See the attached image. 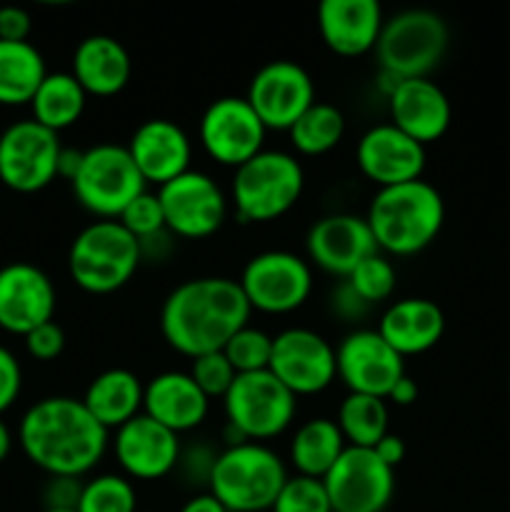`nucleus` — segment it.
<instances>
[{
	"label": "nucleus",
	"mask_w": 510,
	"mask_h": 512,
	"mask_svg": "<svg viewBox=\"0 0 510 512\" xmlns=\"http://www.w3.org/2000/svg\"><path fill=\"white\" fill-rule=\"evenodd\" d=\"M373 450H375V455H378V458L393 470L398 468V465L405 460V443H403V438H400V435H395V433L385 435V438L380 440V443L375 445Z\"/></svg>",
	"instance_id": "a18cd8bd"
},
{
	"label": "nucleus",
	"mask_w": 510,
	"mask_h": 512,
	"mask_svg": "<svg viewBox=\"0 0 510 512\" xmlns=\"http://www.w3.org/2000/svg\"><path fill=\"white\" fill-rule=\"evenodd\" d=\"M25 458L50 478H83L103 460L108 430L83 400L55 395L30 405L18 428Z\"/></svg>",
	"instance_id": "f257e3e1"
},
{
	"label": "nucleus",
	"mask_w": 510,
	"mask_h": 512,
	"mask_svg": "<svg viewBox=\"0 0 510 512\" xmlns=\"http://www.w3.org/2000/svg\"><path fill=\"white\" fill-rule=\"evenodd\" d=\"M125 148L145 183H153L158 188L178 175L188 173L190 158H193L188 133L168 118H153L140 123Z\"/></svg>",
	"instance_id": "4be33fe9"
},
{
	"label": "nucleus",
	"mask_w": 510,
	"mask_h": 512,
	"mask_svg": "<svg viewBox=\"0 0 510 512\" xmlns=\"http://www.w3.org/2000/svg\"><path fill=\"white\" fill-rule=\"evenodd\" d=\"M10 448H13V435H10L8 425L0 420V463L10 455Z\"/></svg>",
	"instance_id": "8fccbe9b"
},
{
	"label": "nucleus",
	"mask_w": 510,
	"mask_h": 512,
	"mask_svg": "<svg viewBox=\"0 0 510 512\" xmlns=\"http://www.w3.org/2000/svg\"><path fill=\"white\" fill-rule=\"evenodd\" d=\"M265 125L250 103L238 95L213 100L200 118V143L215 163L240 168L263 153Z\"/></svg>",
	"instance_id": "4468645a"
},
{
	"label": "nucleus",
	"mask_w": 510,
	"mask_h": 512,
	"mask_svg": "<svg viewBox=\"0 0 510 512\" xmlns=\"http://www.w3.org/2000/svg\"><path fill=\"white\" fill-rule=\"evenodd\" d=\"M85 103H88V93L80 88L73 73H48L40 83L38 93L30 100V110H33L35 123L60 133L78 123Z\"/></svg>",
	"instance_id": "7c9ffc66"
},
{
	"label": "nucleus",
	"mask_w": 510,
	"mask_h": 512,
	"mask_svg": "<svg viewBox=\"0 0 510 512\" xmlns=\"http://www.w3.org/2000/svg\"><path fill=\"white\" fill-rule=\"evenodd\" d=\"M178 512H228V510H225V505L220 503V500H215L213 495L203 493L190 498Z\"/></svg>",
	"instance_id": "09e8293b"
},
{
	"label": "nucleus",
	"mask_w": 510,
	"mask_h": 512,
	"mask_svg": "<svg viewBox=\"0 0 510 512\" xmlns=\"http://www.w3.org/2000/svg\"><path fill=\"white\" fill-rule=\"evenodd\" d=\"M225 423L238 428L250 443L283 435L293 425L298 398L270 370L238 375L223 398Z\"/></svg>",
	"instance_id": "1a4fd4ad"
},
{
	"label": "nucleus",
	"mask_w": 510,
	"mask_h": 512,
	"mask_svg": "<svg viewBox=\"0 0 510 512\" xmlns=\"http://www.w3.org/2000/svg\"><path fill=\"white\" fill-rule=\"evenodd\" d=\"M288 470L280 455L263 443H243L215 455L210 495L228 512H265L275 505Z\"/></svg>",
	"instance_id": "20e7f679"
},
{
	"label": "nucleus",
	"mask_w": 510,
	"mask_h": 512,
	"mask_svg": "<svg viewBox=\"0 0 510 512\" xmlns=\"http://www.w3.org/2000/svg\"><path fill=\"white\" fill-rule=\"evenodd\" d=\"M290 133V143L300 155H325L343 140L345 118L335 105L318 103L315 100L298 120H295Z\"/></svg>",
	"instance_id": "473e14b6"
},
{
	"label": "nucleus",
	"mask_w": 510,
	"mask_h": 512,
	"mask_svg": "<svg viewBox=\"0 0 510 512\" xmlns=\"http://www.w3.org/2000/svg\"><path fill=\"white\" fill-rule=\"evenodd\" d=\"M388 108L395 128L423 148L443 138L453 120L448 95L430 78L400 80L398 88L388 95Z\"/></svg>",
	"instance_id": "5701e85b"
},
{
	"label": "nucleus",
	"mask_w": 510,
	"mask_h": 512,
	"mask_svg": "<svg viewBox=\"0 0 510 512\" xmlns=\"http://www.w3.org/2000/svg\"><path fill=\"white\" fill-rule=\"evenodd\" d=\"M145 385L125 368H110L90 380L83 405L105 430H118L143 410Z\"/></svg>",
	"instance_id": "cd10ccee"
},
{
	"label": "nucleus",
	"mask_w": 510,
	"mask_h": 512,
	"mask_svg": "<svg viewBox=\"0 0 510 512\" xmlns=\"http://www.w3.org/2000/svg\"><path fill=\"white\" fill-rule=\"evenodd\" d=\"M20 388H23V370L18 358L0 345V415L18 400Z\"/></svg>",
	"instance_id": "a19ab883"
},
{
	"label": "nucleus",
	"mask_w": 510,
	"mask_h": 512,
	"mask_svg": "<svg viewBox=\"0 0 510 512\" xmlns=\"http://www.w3.org/2000/svg\"><path fill=\"white\" fill-rule=\"evenodd\" d=\"M165 230L173 238L203 240L223 228L228 218V198L210 175L188 170L158 188Z\"/></svg>",
	"instance_id": "f8f14e48"
},
{
	"label": "nucleus",
	"mask_w": 510,
	"mask_h": 512,
	"mask_svg": "<svg viewBox=\"0 0 510 512\" xmlns=\"http://www.w3.org/2000/svg\"><path fill=\"white\" fill-rule=\"evenodd\" d=\"M118 223L128 230L133 238L145 240L153 238V235L163 233L165 230V218L163 208H160V200L155 193H140L128 208L123 210V215L118 218Z\"/></svg>",
	"instance_id": "58836bf2"
},
{
	"label": "nucleus",
	"mask_w": 510,
	"mask_h": 512,
	"mask_svg": "<svg viewBox=\"0 0 510 512\" xmlns=\"http://www.w3.org/2000/svg\"><path fill=\"white\" fill-rule=\"evenodd\" d=\"M338 428L353 448H375L388 435V403L373 395L348 393L338 408Z\"/></svg>",
	"instance_id": "2f4dec72"
},
{
	"label": "nucleus",
	"mask_w": 510,
	"mask_h": 512,
	"mask_svg": "<svg viewBox=\"0 0 510 512\" xmlns=\"http://www.w3.org/2000/svg\"><path fill=\"white\" fill-rule=\"evenodd\" d=\"M310 263L338 278H348L365 258L380 253L368 220L350 213H333L313 223L305 238Z\"/></svg>",
	"instance_id": "6ab92c4d"
},
{
	"label": "nucleus",
	"mask_w": 510,
	"mask_h": 512,
	"mask_svg": "<svg viewBox=\"0 0 510 512\" xmlns=\"http://www.w3.org/2000/svg\"><path fill=\"white\" fill-rule=\"evenodd\" d=\"M335 368L350 393L388 398L405 375L403 358L380 338L378 330H353L335 348Z\"/></svg>",
	"instance_id": "f3484780"
},
{
	"label": "nucleus",
	"mask_w": 510,
	"mask_h": 512,
	"mask_svg": "<svg viewBox=\"0 0 510 512\" xmlns=\"http://www.w3.org/2000/svg\"><path fill=\"white\" fill-rule=\"evenodd\" d=\"M383 25L378 0H325L318 8L320 38L343 58H360L375 50Z\"/></svg>",
	"instance_id": "b1692460"
},
{
	"label": "nucleus",
	"mask_w": 510,
	"mask_h": 512,
	"mask_svg": "<svg viewBox=\"0 0 510 512\" xmlns=\"http://www.w3.org/2000/svg\"><path fill=\"white\" fill-rule=\"evenodd\" d=\"M143 263L138 238L118 220H95L75 235L68 253L70 278L90 295H108L130 283Z\"/></svg>",
	"instance_id": "39448f33"
},
{
	"label": "nucleus",
	"mask_w": 510,
	"mask_h": 512,
	"mask_svg": "<svg viewBox=\"0 0 510 512\" xmlns=\"http://www.w3.org/2000/svg\"><path fill=\"white\" fill-rule=\"evenodd\" d=\"M348 448L338 423L330 418H315L300 425L290 443V463L305 478L323 480Z\"/></svg>",
	"instance_id": "c85d7f7f"
},
{
	"label": "nucleus",
	"mask_w": 510,
	"mask_h": 512,
	"mask_svg": "<svg viewBox=\"0 0 510 512\" xmlns=\"http://www.w3.org/2000/svg\"><path fill=\"white\" fill-rule=\"evenodd\" d=\"M333 512H385L395 495V470L373 448H348L323 478Z\"/></svg>",
	"instance_id": "ddd939ff"
},
{
	"label": "nucleus",
	"mask_w": 510,
	"mask_h": 512,
	"mask_svg": "<svg viewBox=\"0 0 510 512\" xmlns=\"http://www.w3.org/2000/svg\"><path fill=\"white\" fill-rule=\"evenodd\" d=\"M75 200L100 220H118L123 210L145 193L143 175L125 145L100 143L83 150L78 173L70 180Z\"/></svg>",
	"instance_id": "6e6552de"
},
{
	"label": "nucleus",
	"mask_w": 510,
	"mask_h": 512,
	"mask_svg": "<svg viewBox=\"0 0 510 512\" xmlns=\"http://www.w3.org/2000/svg\"><path fill=\"white\" fill-rule=\"evenodd\" d=\"M223 355L238 375L260 373L270 368V355H273V338L258 328L245 325L243 330L228 340L223 348Z\"/></svg>",
	"instance_id": "f704fd0d"
},
{
	"label": "nucleus",
	"mask_w": 510,
	"mask_h": 512,
	"mask_svg": "<svg viewBox=\"0 0 510 512\" xmlns=\"http://www.w3.org/2000/svg\"><path fill=\"white\" fill-rule=\"evenodd\" d=\"M330 305H333V313L340 315L345 323H353V320H360L365 313H368L370 305L350 288L348 280H340L338 288L333 290V298H330Z\"/></svg>",
	"instance_id": "37998d69"
},
{
	"label": "nucleus",
	"mask_w": 510,
	"mask_h": 512,
	"mask_svg": "<svg viewBox=\"0 0 510 512\" xmlns=\"http://www.w3.org/2000/svg\"><path fill=\"white\" fill-rule=\"evenodd\" d=\"M508 393H510V375H508Z\"/></svg>",
	"instance_id": "603ef678"
},
{
	"label": "nucleus",
	"mask_w": 510,
	"mask_h": 512,
	"mask_svg": "<svg viewBox=\"0 0 510 512\" xmlns=\"http://www.w3.org/2000/svg\"><path fill=\"white\" fill-rule=\"evenodd\" d=\"M190 378L195 380V385H198L208 398H225V393H228L230 385L235 383L238 373H235L233 365L228 363L223 350H218V353H208V355H200V358H193V365H190Z\"/></svg>",
	"instance_id": "4c0bfd02"
},
{
	"label": "nucleus",
	"mask_w": 510,
	"mask_h": 512,
	"mask_svg": "<svg viewBox=\"0 0 510 512\" xmlns=\"http://www.w3.org/2000/svg\"><path fill=\"white\" fill-rule=\"evenodd\" d=\"M73 78L95 98L118 95L133 75V60L113 35H88L73 53Z\"/></svg>",
	"instance_id": "bb28decb"
},
{
	"label": "nucleus",
	"mask_w": 510,
	"mask_h": 512,
	"mask_svg": "<svg viewBox=\"0 0 510 512\" xmlns=\"http://www.w3.org/2000/svg\"><path fill=\"white\" fill-rule=\"evenodd\" d=\"M80 160H83V150H73V148H63L58 160V178L73 180V175L78 173Z\"/></svg>",
	"instance_id": "de8ad7c7"
},
{
	"label": "nucleus",
	"mask_w": 510,
	"mask_h": 512,
	"mask_svg": "<svg viewBox=\"0 0 510 512\" xmlns=\"http://www.w3.org/2000/svg\"><path fill=\"white\" fill-rule=\"evenodd\" d=\"M270 512H333V508H330L323 480L295 475L285 480Z\"/></svg>",
	"instance_id": "e433bc0d"
},
{
	"label": "nucleus",
	"mask_w": 510,
	"mask_h": 512,
	"mask_svg": "<svg viewBox=\"0 0 510 512\" xmlns=\"http://www.w3.org/2000/svg\"><path fill=\"white\" fill-rule=\"evenodd\" d=\"M245 100L265 130H290L315 103V83L295 60H270L253 75Z\"/></svg>",
	"instance_id": "2eb2a0df"
},
{
	"label": "nucleus",
	"mask_w": 510,
	"mask_h": 512,
	"mask_svg": "<svg viewBox=\"0 0 510 512\" xmlns=\"http://www.w3.org/2000/svg\"><path fill=\"white\" fill-rule=\"evenodd\" d=\"M75 512H138V495L123 475H95L80 490Z\"/></svg>",
	"instance_id": "72a5a7b5"
},
{
	"label": "nucleus",
	"mask_w": 510,
	"mask_h": 512,
	"mask_svg": "<svg viewBox=\"0 0 510 512\" xmlns=\"http://www.w3.org/2000/svg\"><path fill=\"white\" fill-rule=\"evenodd\" d=\"M250 305L238 280L193 278L180 283L160 310V333L185 358L218 353L250 320Z\"/></svg>",
	"instance_id": "f03ea898"
},
{
	"label": "nucleus",
	"mask_w": 510,
	"mask_h": 512,
	"mask_svg": "<svg viewBox=\"0 0 510 512\" xmlns=\"http://www.w3.org/2000/svg\"><path fill=\"white\" fill-rule=\"evenodd\" d=\"M25 350H28L30 358L40 360V363H50V360L60 358V353L65 350L63 328L55 320L38 325V328L25 335Z\"/></svg>",
	"instance_id": "ea45409f"
},
{
	"label": "nucleus",
	"mask_w": 510,
	"mask_h": 512,
	"mask_svg": "<svg viewBox=\"0 0 510 512\" xmlns=\"http://www.w3.org/2000/svg\"><path fill=\"white\" fill-rule=\"evenodd\" d=\"M80 490L83 485L75 478H50L48 490H45V500H48V508L58 510H75L80 498Z\"/></svg>",
	"instance_id": "c03bdc74"
},
{
	"label": "nucleus",
	"mask_w": 510,
	"mask_h": 512,
	"mask_svg": "<svg viewBox=\"0 0 510 512\" xmlns=\"http://www.w3.org/2000/svg\"><path fill=\"white\" fill-rule=\"evenodd\" d=\"M60 153L58 133L33 118L18 120L0 133V183L15 193H38L58 178Z\"/></svg>",
	"instance_id": "9b49d317"
},
{
	"label": "nucleus",
	"mask_w": 510,
	"mask_h": 512,
	"mask_svg": "<svg viewBox=\"0 0 510 512\" xmlns=\"http://www.w3.org/2000/svg\"><path fill=\"white\" fill-rule=\"evenodd\" d=\"M378 250L408 258L435 243L445 223L443 195L428 180L380 188L365 215Z\"/></svg>",
	"instance_id": "7ed1b4c3"
},
{
	"label": "nucleus",
	"mask_w": 510,
	"mask_h": 512,
	"mask_svg": "<svg viewBox=\"0 0 510 512\" xmlns=\"http://www.w3.org/2000/svg\"><path fill=\"white\" fill-rule=\"evenodd\" d=\"M48 75L45 60L33 43L0 40V105H30Z\"/></svg>",
	"instance_id": "c756f323"
},
{
	"label": "nucleus",
	"mask_w": 510,
	"mask_h": 512,
	"mask_svg": "<svg viewBox=\"0 0 510 512\" xmlns=\"http://www.w3.org/2000/svg\"><path fill=\"white\" fill-rule=\"evenodd\" d=\"M210 398L195 385L190 373L168 370L160 373L145 385L143 413L173 430L175 435L195 430L208 418Z\"/></svg>",
	"instance_id": "393cba45"
},
{
	"label": "nucleus",
	"mask_w": 510,
	"mask_h": 512,
	"mask_svg": "<svg viewBox=\"0 0 510 512\" xmlns=\"http://www.w3.org/2000/svg\"><path fill=\"white\" fill-rule=\"evenodd\" d=\"M238 285L250 310L285 315L310 298L313 270L300 255L288 250H265L245 263Z\"/></svg>",
	"instance_id": "9d476101"
},
{
	"label": "nucleus",
	"mask_w": 510,
	"mask_h": 512,
	"mask_svg": "<svg viewBox=\"0 0 510 512\" xmlns=\"http://www.w3.org/2000/svg\"><path fill=\"white\" fill-rule=\"evenodd\" d=\"M358 168L370 183L380 188L413 183L425 170V148L395 128L393 123L365 130L355 148Z\"/></svg>",
	"instance_id": "aec40b11"
},
{
	"label": "nucleus",
	"mask_w": 510,
	"mask_h": 512,
	"mask_svg": "<svg viewBox=\"0 0 510 512\" xmlns=\"http://www.w3.org/2000/svg\"><path fill=\"white\" fill-rule=\"evenodd\" d=\"M305 175L295 155L263 150L235 168L233 205L240 223H273L300 200Z\"/></svg>",
	"instance_id": "423d86ee"
},
{
	"label": "nucleus",
	"mask_w": 510,
	"mask_h": 512,
	"mask_svg": "<svg viewBox=\"0 0 510 512\" xmlns=\"http://www.w3.org/2000/svg\"><path fill=\"white\" fill-rule=\"evenodd\" d=\"M345 280H348L350 288L365 303L375 305L383 303V300H388L393 295L395 285H398V273H395V265L383 253H375L370 258H365Z\"/></svg>",
	"instance_id": "c9c22d12"
},
{
	"label": "nucleus",
	"mask_w": 510,
	"mask_h": 512,
	"mask_svg": "<svg viewBox=\"0 0 510 512\" xmlns=\"http://www.w3.org/2000/svg\"><path fill=\"white\" fill-rule=\"evenodd\" d=\"M43 512H75V510H58V508H45Z\"/></svg>",
	"instance_id": "3c124183"
},
{
	"label": "nucleus",
	"mask_w": 510,
	"mask_h": 512,
	"mask_svg": "<svg viewBox=\"0 0 510 512\" xmlns=\"http://www.w3.org/2000/svg\"><path fill=\"white\" fill-rule=\"evenodd\" d=\"M385 400H390L393 405H400V408H408V405H413L415 400H418V385H415L413 378L403 375V378L393 385V390H390Z\"/></svg>",
	"instance_id": "49530a36"
},
{
	"label": "nucleus",
	"mask_w": 510,
	"mask_h": 512,
	"mask_svg": "<svg viewBox=\"0 0 510 512\" xmlns=\"http://www.w3.org/2000/svg\"><path fill=\"white\" fill-rule=\"evenodd\" d=\"M270 373L298 398L318 395L338 378L335 348L308 328H288L273 338Z\"/></svg>",
	"instance_id": "dca6fc26"
},
{
	"label": "nucleus",
	"mask_w": 510,
	"mask_h": 512,
	"mask_svg": "<svg viewBox=\"0 0 510 512\" xmlns=\"http://www.w3.org/2000/svg\"><path fill=\"white\" fill-rule=\"evenodd\" d=\"M378 333L400 358L423 355L443 338L445 315L433 300L405 298L380 315Z\"/></svg>",
	"instance_id": "a878e982"
},
{
	"label": "nucleus",
	"mask_w": 510,
	"mask_h": 512,
	"mask_svg": "<svg viewBox=\"0 0 510 512\" xmlns=\"http://www.w3.org/2000/svg\"><path fill=\"white\" fill-rule=\"evenodd\" d=\"M113 450L123 473L133 480L165 478L178 468L183 455L178 435L145 413L115 430Z\"/></svg>",
	"instance_id": "412c9836"
},
{
	"label": "nucleus",
	"mask_w": 510,
	"mask_h": 512,
	"mask_svg": "<svg viewBox=\"0 0 510 512\" xmlns=\"http://www.w3.org/2000/svg\"><path fill=\"white\" fill-rule=\"evenodd\" d=\"M55 285L38 265L10 263L0 268V328L13 335H28L50 323L55 313Z\"/></svg>",
	"instance_id": "a211bd4d"
},
{
	"label": "nucleus",
	"mask_w": 510,
	"mask_h": 512,
	"mask_svg": "<svg viewBox=\"0 0 510 512\" xmlns=\"http://www.w3.org/2000/svg\"><path fill=\"white\" fill-rule=\"evenodd\" d=\"M33 30L28 10L18 5H3L0 8V40L8 43H28V35Z\"/></svg>",
	"instance_id": "79ce46f5"
},
{
	"label": "nucleus",
	"mask_w": 510,
	"mask_h": 512,
	"mask_svg": "<svg viewBox=\"0 0 510 512\" xmlns=\"http://www.w3.org/2000/svg\"><path fill=\"white\" fill-rule=\"evenodd\" d=\"M448 25L433 10L413 8L385 20L375 53L380 70L400 80L428 78L445 58Z\"/></svg>",
	"instance_id": "0eeeda50"
}]
</instances>
